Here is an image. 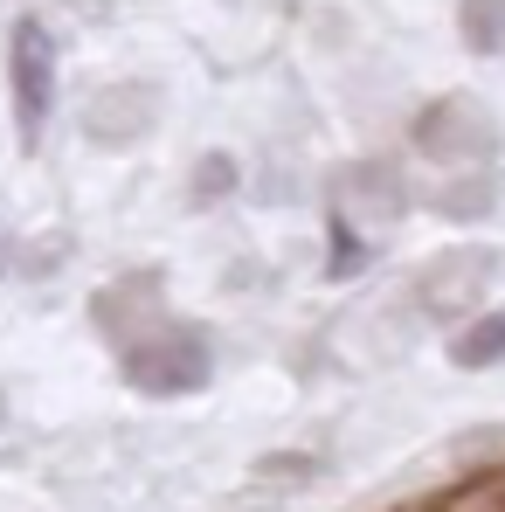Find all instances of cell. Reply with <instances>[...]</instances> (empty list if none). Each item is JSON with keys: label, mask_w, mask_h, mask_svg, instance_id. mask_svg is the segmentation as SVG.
<instances>
[{"label": "cell", "mask_w": 505, "mask_h": 512, "mask_svg": "<svg viewBox=\"0 0 505 512\" xmlns=\"http://www.w3.org/2000/svg\"><path fill=\"white\" fill-rule=\"evenodd\" d=\"M118 367H125V381L139 388V395H194V388H208V374H215V346L201 326H180V319H146L132 340H118Z\"/></svg>", "instance_id": "cell-1"}, {"label": "cell", "mask_w": 505, "mask_h": 512, "mask_svg": "<svg viewBox=\"0 0 505 512\" xmlns=\"http://www.w3.org/2000/svg\"><path fill=\"white\" fill-rule=\"evenodd\" d=\"M7 70H14V125H21V146H42L49 111H56V42H49V28L35 14L14 21Z\"/></svg>", "instance_id": "cell-2"}, {"label": "cell", "mask_w": 505, "mask_h": 512, "mask_svg": "<svg viewBox=\"0 0 505 512\" xmlns=\"http://www.w3.org/2000/svg\"><path fill=\"white\" fill-rule=\"evenodd\" d=\"M416 146L429 160H492L499 153V125L478 97H443L416 118Z\"/></svg>", "instance_id": "cell-3"}, {"label": "cell", "mask_w": 505, "mask_h": 512, "mask_svg": "<svg viewBox=\"0 0 505 512\" xmlns=\"http://www.w3.org/2000/svg\"><path fill=\"white\" fill-rule=\"evenodd\" d=\"M153 111H160V97L146 84H118V90H104V97H90L84 125H90L97 146H132V139L153 125Z\"/></svg>", "instance_id": "cell-4"}, {"label": "cell", "mask_w": 505, "mask_h": 512, "mask_svg": "<svg viewBox=\"0 0 505 512\" xmlns=\"http://www.w3.org/2000/svg\"><path fill=\"white\" fill-rule=\"evenodd\" d=\"M450 360H457V367H471V374L499 367V360H505V312H485V319H471V326L450 340Z\"/></svg>", "instance_id": "cell-5"}, {"label": "cell", "mask_w": 505, "mask_h": 512, "mask_svg": "<svg viewBox=\"0 0 505 512\" xmlns=\"http://www.w3.org/2000/svg\"><path fill=\"white\" fill-rule=\"evenodd\" d=\"M457 35H464L471 56H505V0H464Z\"/></svg>", "instance_id": "cell-6"}, {"label": "cell", "mask_w": 505, "mask_h": 512, "mask_svg": "<svg viewBox=\"0 0 505 512\" xmlns=\"http://www.w3.org/2000/svg\"><path fill=\"white\" fill-rule=\"evenodd\" d=\"M436 215H450V222H485L492 215V180H450V194H436Z\"/></svg>", "instance_id": "cell-7"}, {"label": "cell", "mask_w": 505, "mask_h": 512, "mask_svg": "<svg viewBox=\"0 0 505 512\" xmlns=\"http://www.w3.org/2000/svg\"><path fill=\"white\" fill-rule=\"evenodd\" d=\"M229 187H236V160H229V153H208V160L194 167V201H201V208L222 201Z\"/></svg>", "instance_id": "cell-8"}, {"label": "cell", "mask_w": 505, "mask_h": 512, "mask_svg": "<svg viewBox=\"0 0 505 512\" xmlns=\"http://www.w3.org/2000/svg\"><path fill=\"white\" fill-rule=\"evenodd\" d=\"M333 243H339V250H333V277H353V270H367V256H374V250H367L360 236H346V229H339Z\"/></svg>", "instance_id": "cell-9"}]
</instances>
